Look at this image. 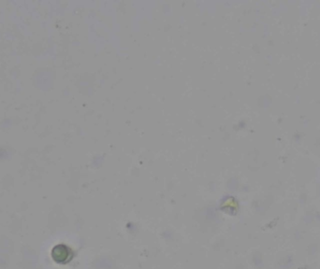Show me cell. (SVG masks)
Here are the masks:
<instances>
[{"instance_id": "cell-1", "label": "cell", "mask_w": 320, "mask_h": 269, "mask_svg": "<svg viewBox=\"0 0 320 269\" xmlns=\"http://www.w3.org/2000/svg\"><path fill=\"white\" fill-rule=\"evenodd\" d=\"M52 255L53 260L56 261L57 263H65L69 258L70 252L69 249L64 245H58L53 248Z\"/></svg>"}]
</instances>
